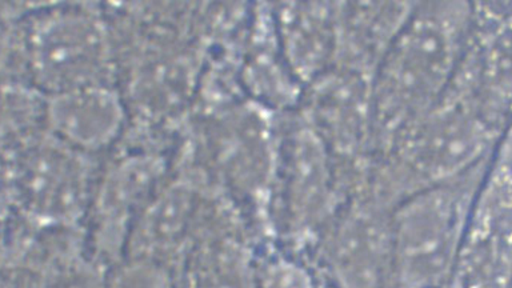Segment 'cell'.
<instances>
[{"mask_svg":"<svg viewBox=\"0 0 512 288\" xmlns=\"http://www.w3.org/2000/svg\"><path fill=\"white\" fill-rule=\"evenodd\" d=\"M451 286H512V126L480 180Z\"/></svg>","mask_w":512,"mask_h":288,"instance_id":"cell-2","label":"cell"},{"mask_svg":"<svg viewBox=\"0 0 512 288\" xmlns=\"http://www.w3.org/2000/svg\"><path fill=\"white\" fill-rule=\"evenodd\" d=\"M452 48L451 38L431 27L398 44L380 83L379 120L386 130L411 119L432 98L450 67Z\"/></svg>","mask_w":512,"mask_h":288,"instance_id":"cell-3","label":"cell"},{"mask_svg":"<svg viewBox=\"0 0 512 288\" xmlns=\"http://www.w3.org/2000/svg\"><path fill=\"white\" fill-rule=\"evenodd\" d=\"M491 155L412 192L395 208L390 231L391 280L396 286H451L472 202Z\"/></svg>","mask_w":512,"mask_h":288,"instance_id":"cell-1","label":"cell"}]
</instances>
